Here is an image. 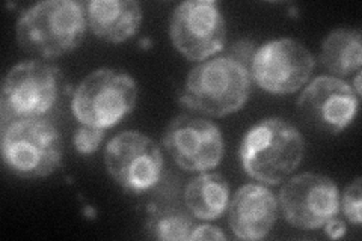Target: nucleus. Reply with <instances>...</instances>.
Segmentation results:
<instances>
[{
    "label": "nucleus",
    "instance_id": "nucleus-7",
    "mask_svg": "<svg viewBox=\"0 0 362 241\" xmlns=\"http://www.w3.org/2000/svg\"><path fill=\"white\" fill-rule=\"evenodd\" d=\"M109 175L130 193H144L158 184L163 157L158 145L139 131H122L112 137L105 151Z\"/></svg>",
    "mask_w": 362,
    "mask_h": 241
},
{
    "label": "nucleus",
    "instance_id": "nucleus-18",
    "mask_svg": "<svg viewBox=\"0 0 362 241\" xmlns=\"http://www.w3.org/2000/svg\"><path fill=\"white\" fill-rule=\"evenodd\" d=\"M362 181L358 177L354 182L347 186L343 199H339V205L343 206V213L347 221L354 225H361L362 222Z\"/></svg>",
    "mask_w": 362,
    "mask_h": 241
},
{
    "label": "nucleus",
    "instance_id": "nucleus-23",
    "mask_svg": "<svg viewBox=\"0 0 362 241\" xmlns=\"http://www.w3.org/2000/svg\"><path fill=\"white\" fill-rule=\"evenodd\" d=\"M354 90L358 97H361V71L355 74V82H354Z\"/></svg>",
    "mask_w": 362,
    "mask_h": 241
},
{
    "label": "nucleus",
    "instance_id": "nucleus-6",
    "mask_svg": "<svg viewBox=\"0 0 362 241\" xmlns=\"http://www.w3.org/2000/svg\"><path fill=\"white\" fill-rule=\"evenodd\" d=\"M138 100L136 80L124 71L100 68L76 88L71 109L82 125L106 130L129 114Z\"/></svg>",
    "mask_w": 362,
    "mask_h": 241
},
{
    "label": "nucleus",
    "instance_id": "nucleus-22",
    "mask_svg": "<svg viewBox=\"0 0 362 241\" xmlns=\"http://www.w3.org/2000/svg\"><path fill=\"white\" fill-rule=\"evenodd\" d=\"M323 228H325V233L327 234V237H331L334 240L341 238L346 234V223L341 219H338L337 216L332 217L331 221H327Z\"/></svg>",
    "mask_w": 362,
    "mask_h": 241
},
{
    "label": "nucleus",
    "instance_id": "nucleus-19",
    "mask_svg": "<svg viewBox=\"0 0 362 241\" xmlns=\"http://www.w3.org/2000/svg\"><path fill=\"white\" fill-rule=\"evenodd\" d=\"M105 131L106 130L89 127V125H82L73 137L74 148L83 155L95 153L100 148L101 142L105 141V136H106Z\"/></svg>",
    "mask_w": 362,
    "mask_h": 241
},
{
    "label": "nucleus",
    "instance_id": "nucleus-5",
    "mask_svg": "<svg viewBox=\"0 0 362 241\" xmlns=\"http://www.w3.org/2000/svg\"><path fill=\"white\" fill-rule=\"evenodd\" d=\"M62 93V71L44 61L17 64L4 80L0 127L20 119L47 118Z\"/></svg>",
    "mask_w": 362,
    "mask_h": 241
},
{
    "label": "nucleus",
    "instance_id": "nucleus-14",
    "mask_svg": "<svg viewBox=\"0 0 362 241\" xmlns=\"http://www.w3.org/2000/svg\"><path fill=\"white\" fill-rule=\"evenodd\" d=\"M85 5L88 26L100 40L124 42L141 28L142 9L134 0H90Z\"/></svg>",
    "mask_w": 362,
    "mask_h": 241
},
{
    "label": "nucleus",
    "instance_id": "nucleus-16",
    "mask_svg": "<svg viewBox=\"0 0 362 241\" xmlns=\"http://www.w3.org/2000/svg\"><path fill=\"white\" fill-rule=\"evenodd\" d=\"M359 29H335L322 45L320 61L334 77H350L361 71L362 42Z\"/></svg>",
    "mask_w": 362,
    "mask_h": 241
},
{
    "label": "nucleus",
    "instance_id": "nucleus-3",
    "mask_svg": "<svg viewBox=\"0 0 362 241\" xmlns=\"http://www.w3.org/2000/svg\"><path fill=\"white\" fill-rule=\"evenodd\" d=\"M251 89V71L231 57L221 56L201 62L189 73L178 100L186 107L222 118L239 112Z\"/></svg>",
    "mask_w": 362,
    "mask_h": 241
},
{
    "label": "nucleus",
    "instance_id": "nucleus-13",
    "mask_svg": "<svg viewBox=\"0 0 362 241\" xmlns=\"http://www.w3.org/2000/svg\"><path fill=\"white\" fill-rule=\"evenodd\" d=\"M230 208V226L239 240H262L278 217L275 194L262 184H245L237 190Z\"/></svg>",
    "mask_w": 362,
    "mask_h": 241
},
{
    "label": "nucleus",
    "instance_id": "nucleus-9",
    "mask_svg": "<svg viewBox=\"0 0 362 241\" xmlns=\"http://www.w3.org/2000/svg\"><path fill=\"white\" fill-rule=\"evenodd\" d=\"M314 66V57L302 42L281 38L257 49L251 76L266 93L286 95L296 93L308 82Z\"/></svg>",
    "mask_w": 362,
    "mask_h": 241
},
{
    "label": "nucleus",
    "instance_id": "nucleus-15",
    "mask_svg": "<svg viewBox=\"0 0 362 241\" xmlns=\"http://www.w3.org/2000/svg\"><path fill=\"white\" fill-rule=\"evenodd\" d=\"M185 202L192 216L201 221L221 217L230 202V187L221 174H201L190 180L185 190Z\"/></svg>",
    "mask_w": 362,
    "mask_h": 241
},
{
    "label": "nucleus",
    "instance_id": "nucleus-21",
    "mask_svg": "<svg viewBox=\"0 0 362 241\" xmlns=\"http://www.w3.org/2000/svg\"><path fill=\"white\" fill-rule=\"evenodd\" d=\"M189 240H211V241H223L226 240V235L221 231L219 228L211 226V225H201L194 228Z\"/></svg>",
    "mask_w": 362,
    "mask_h": 241
},
{
    "label": "nucleus",
    "instance_id": "nucleus-11",
    "mask_svg": "<svg viewBox=\"0 0 362 241\" xmlns=\"http://www.w3.org/2000/svg\"><path fill=\"white\" fill-rule=\"evenodd\" d=\"M163 145L174 162L187 172L216 167L223 157V139L218 125L192 114H180L169 124Z\"/></svg>",
    "mask_w": 362,
    "mask_h": 241
},
{
    "label": "nucleus",
    "instance_id": "nucleus-2",
    "mask_svg": "<svg viewBox=\"0 0 362 241\" xmlns=\"http://www.w3.org/2000/svg\"><path fill=\"white\" fill-rule=\"evenodd\" d=\"M239 155L249 177L276 186L302 163L305 139L286 119L267 118L245 134Z\"/></svg>",
    "mask_w": 362,
    "mask_h": 241
},
{
    "label": "nucleus",
    "instance_id": "nucleus-4",
    "mask_svg": "<svg viewBox=\"0 0 362 241\" xmlns=\"http://www.w3.org/2000/svg\"><path fill=\"white\" fill-rule=\"evenodd\" d=\"M0 149L6 167L20 178L52 175L62 163V139L49 118L20 119L0 127Z\"/></svg>",
    "mask_w": 362,
    "mask_h": 241
},
{
    "label": "nucleus",
    "instance_id": "nucleus-12",
    "mask_svg": "<svg viewBox=\"0 0 362 241\" xmlns=\"http://www.w3.org/2000/svg\"><path fill=\"white\" fill-rule=\"evenodd\" d=\"M298 107L314 129L339 134L354 122L359 107V97L352 85L343 78L319 76L303 89Z\"/></svg>",
    "mask_w": 362,
    "mask_h": 241
},
{
    "label": "nucleus",
    "instance_id": "nucleus-8",
    "mask_svg": "<svg viewBox=\"0 0 362 241\" xmlns=\"http://www.w3.org/2000/svg\"><path fill=\"white\" fill-rule=\"evenodd\" d=\"M169 35L174 47L189 61L201 62L222 52L226 25L219 5L213 0L180 4L171 17Z\"/></svg>",
    "mask_w": 362,
    "mask_h": 241
},
{
    "label": "nucleus",
    "instance_id": "nucleus-10",
    "mask_svg": "<svg viewBox=\"0 0 362 241\" xmlns=\"http://www.w3.org/2000/svg\"><path fill=\"white\" fill-rule=\"evenodd\" d=\"M339 192L335 182L322 174H300L290 178L279 192L284 219L294 228L313 231L338 216Z\"/></svg>",
    "mask_w": 362,
    "mask_h": 241
},
{
    "label": "nucleus",
    "instance_id": "nucleus-1",
    "mask_svg": "<svg viewBox=\"0 0 362 241\" xmlns=\"http://www.w3.org/2000/svg\"><path fill=\"white\" fill-rule=\"evenodd\" d=\"M88 28L86 5L77 0H47L30 6L17 21V42L23 52L53 59L76 50Z\"/></svg>",
    "mask_w": 362,
    "mask_h": 241
},
{
    "label": "nucleus",
    "instance_id": "nucleus-17",
    "mask_svg": "<svg viewBox=\"0 0 362 241\" xmlns=\"http://www.w3.org/2000/svg\"><path fill=\"white\" fill-rule=\"evenodd\" d=\"M146 228L157 240L186 241L194 231V222L185 211L166 208L151 216Z\"/></svg>",
    "mask_w": 362,
    "mask_h": 241
},
{
    "label": "nucleus",
    "instance_id": "nucleus-20",
    "mask_svg": "<svg viewBox=\"0 0 362 241\" xmlns=\"http://www.w3.org/2000/svg\"><path fill=\"white\" fill-rule=\"evenodd\" d=\"M257 49H255V42L251 40H242L237 41L235 44H233V47L230 49L228 57L234 59L235 62L242 64L243 66H246L249 71H251V64L254 59Z\"/></svg>",
    "mask_w": 362,
    "mask_h": 241
}]
</instances>
